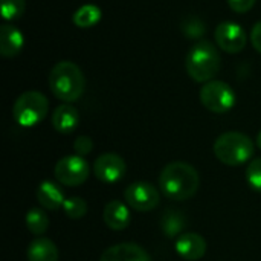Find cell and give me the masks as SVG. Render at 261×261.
Instances as JSON below:
<instances>
[{
  "label": "cell",
  "instance_id": "1",
  "mask_svg": "<svg viewBox=\"0 0 261 261\" xmlns=\"http://www.w3.org/2000/svg\"><path fill=\"white\" fill-rule=\"evenodd\" d=\"M200 185L197 170L188 162H170L164 167L159 176L161 193L174 202H184L191 199Z\"/></svg>",
  "mask_w": 261,
  "mask_h": 261
},
{
  "label": "cell",
  "instance_id": "2",
  "mask_svg": "<svg viewBox=\"0 0 261 261\" xmlns=\"http://www.w3.org/2000/svg\"><path fill=\"white\" fill-rule=\"evenodd\" d=\"M50 92L66 104L81 98L86 89V78L81 69L72 61L57 63L49 73Z\"/></svg>",
  "mask_w": 261,
  "mask_h": 261
},
{
  "label": "cell",
  "instance_id": "3",
  "mask_svg": "<svg viewBox=\"0 0 261 261\" xmlns=\"http://www.w3.org/2000/svg\"><path fill=\"white\" fill-rule=\"evenodd\" d=\"M222 58L219 49L208 40L197 41L187 54L185 69L196 83L211 81L220 70Z\"/></svg>",
  "mask_w": 261,
  "mask_h": 261
},
{
  "label": "cell",
  "instance_id": "4",
  "mask_svg": "<svg viewBox=\"0 0 261 261\" xmlns=\"http://www.w3.org/2000/svg\"><path fill=\"white\" fill-rule=\"evenodd\" d=\"M254 150L255 144L252 139L240 132H226L220 135L214 142L216 158L228 167H239L246 164L254 156Z\"/></svg>",
  "mask_w": 261,
  "mask_h": 261
},
{
  "label": "cell",
  "instance_id": "5",
  "mask_svg": "<svg viewBox=\"0 0 261 261\" xmlns=\"http://www.w3.org/2000/svg\"><path fill=\"white\" fill-rule=\"evenodd\" d=\"M49 112L47 98L37 90H28L21 93L12 107V116L21 127H34L40 124Z\"/></svg>",
  "mask_w": 261,
  "mask_h": 261
},
{
  "label": "cell",
  "instance_id": "6",
  "mask_svg": "<svg viewBox=\"0 0 261 261\" xmlns=\"http://www.w3.org/2000/svg\"><path fill=\"white\" fill-rule=\"evenodd\" d=\"M200 102L213 113H226L236 106V92L228 83L211 80L200 89Z\"/></svg>",
  "mask_w": 261,
  "mask_h": 261
},
{
  "label": "cell",
  "instance_id": "7",
  "mask_svg": "<svg viewBox=\"0 0 261 261\" xmlns=\"http://www.w3.org/2000/svg\"><path fill=\"white\" fill-rule=\"evenodd\" d=\"M55 177L61 185L66 187H78L83 185L89 179V164L83 159V156H66L60 159L55 165Z\"/></svg>",
  "mask_w": 261,
  "mask_h": 261
},
{
  "label": "cell",
  "instance_id": "8",
  "mask_svg": "<svg viewBox=\"0 0 261 261\" xmlns=\"http://www.w3.org/2000/svg\"><path fill=\"white\" fill-rule=\"evenodd\" d=\"M124 200L132 210L138 213H148L159 206L161 196L154 185L148 182H136L125 188Z\"/></svg>",
  "mask_w": 261,
  "mask_h": 261
},
{
  "label": "cell",
  "instance_id": "9",
  "mask_svg": "<svg viewBox=\"0 0 261 261\" xmlns=\"http://www.w3.org/2000/svg\"><path fill=\"white\" fill-rule=\"evenodd\" d=\"M214 37L217 46L228 54H239L246 46V32L234 21H222L217 24Z\"/></svg>",
  "mask_w": 261,
  "mask_h": 261
},
{
  "label": "cell",
  "instance_id": "10",
  "mask_svg": "<svg viewBox=\"0 0 261 261\" xmlns=\"http://www.w3.org/2000/svg\"><path fill=\"white\" fill-rule=\"evenodd\" d=\"M125 161L116 153H104L93 164L95 176L104 184H116L125 174Z\"/></svg>",
  "mask_w": 261,
  "mask_h": 261
},
{
  "label": "cell",
  "instance_id": "11",
  "mask_svg": "<svg viewBox=\"0 0 261 261\" xmlns=\"http://www.w3.org/2000/svg\"><path fill=\"white\" fill-rule=\"evenodd\" d=\"M176 252L187 261H197L206 254V242L200 234H182L176 242Z\"/></svg>",
  "mask_w": 261,
  "mask_h": 261
},
{
  "label": "cell",
  "instance_id": "12",
  "mask_svg": "<svg viewBox=\"0 0 261 261\" xmlns=\"http://www.w3.org/2000/svg\"><path fill=\"white\" fill-rule=\"evenodd\" d=\"M99 261H151L145 249L135 243H118L107 248Z\"/></svg>",
  "mask_w": 261,
  "mask_h": 261
},
{
  "label": "cell",
  "instance_id": "13",
  "mask_svg": "<svg viewBox=\"0 0 261 261\" xmlns=\"http://www.w3.org/2000/svg\"><path fill=\"white\" fill-rule=\"evenodd\" d=\"M24 44L23 34L9 23H3L0 28V54L5 58L15 57Z\"/></svg>",
  "mask_w": 261,
  "mask_h": 261
},
{
  "label": "cell",
  "instance_id": "14",
  "mask_svg": "<svg viewBox=\"0 0 261 261\" xmlns=\"http://www.w3.org/2000/svg\"><path fill=\"white\" fill-rule=\"evenodd\" d=\"M37 200L38 203L44 208V210H49V211H57L60 208H63L66 199H64V193L63 190L50 182V180H44L38 185L37 188Z\"/></svg>",
  "mask_w": 261,
  "mask_h": 261
},
{
  "label": "cell",
  "instance_id": "15",
  "mask_svg": "<svg viewBox=\"0 0 261 261\" xmlns=\"http://www.w3.org/2000/svg\"><path fill=\"white\" fill-rule=\"evenodd\" d=\"M102 217H104L106 225L113 231H122L132 222V216H130V211H128L127 205L119 202V200L109 202L106 205V208H104Z\"/></svg>",
  "mask_w": 261,
  "mask_h": 261
},
{
  "label": "cell",
  "instance_id": "16",
  "mask_svg": "<svg viewBox=\"0 0 261 261\" xmlns=\"http://www.w3.org/2000/svg\"><path fill=\"white\" fill-rule=\"evenodd\" d=\"M80 122L78 110L70 104H61L58 106L52 113V125L58 133L69 135L72 133Z\"/></svg>",
  "mask_w": 261,
  "mask_h": 261
},
{
  "label": "cell",
  "instance_id": "17",
  "mask_svg": "<svg viewBox=\"0 0 261 261\" xmlns=\"http://www.w3.org/2000/svg\"><path fill=\"white\" fill-rule=\"evenodd\" d=\"M28 261H58L60 252L55 243L46 237H37L26 249Z\"/></svg>",
  "mask_w": 261,
  "mask_h": 261
},
{
  "label": "cell",
  "instance_id": "18",
  "mask_svg": "<svg viewBox=\"0 0 261 261\" xmlns=\"http://www.w3.org/2000/svg\"><path fill=\"white\" fill-rule=\"evenodd\" d=\"M72 20H73V24L78 26V28H92L96 23H99L101 9L96 5H92V3L83 5L75 11Z\"/></svg>",
  "mask_w": 261,
  "mask_h": 261
},
{
  "label": "cell",
  "instance_id": "19",
  "mask_svg": "<svg viewBox=\"0 0 261 261\" xmlns=\"http://www.w3.org/2000/svg\"><path fill=\"white\" fill-rule=\"evenodd\" d=\"M26 228L34 234V236H43L47 228H49V217L47 214L40 210V208H32L26 213L24 217Z\"/></svg>",
  "mask_w": 261,
  "mask_h": 261
},
{
  "label": "cell",
  "instance_id": "20",
  "mask_svg": "<svg viewBox=\"0 0 261 261\" xmlns=\"http://www.w3.org/2000/svg\"><path fill=\"white\" fill-rule=\"evenodd\" d=\"M185 219L177 211H167V214L162 217V229L168 237H174L182 231L185 226Z\"/></svg>",
  "mask_w": 261,
  "mask_h": 261
},
{
  "label": "cell",
  "instance_id": "21",
  "mask_svg": "<svg viewBox=\"0 0 261 261\" xmlns=\"http://www.w3.org/2000/svg\"><path fill=\"white\" fill-rule=\"evenodd\" d=\"M63 211L69 219L78 220L87 214V203L81 197H70L64 202Z\"/></svg>",
  "mask_w": 261,
  "mask_h": 261
},
{
  "label": "cell",
  "instance_id": "22",
  "mask_svg": "<svg viewBox=\"0 0 261 261\" xmlns=\"http://www.w3.org/2000/svg\"><path fill=\"white\" fill-rule=\"evenodd\" d=\"M0 3H2V15L8 21L21 17L26 8V0H0Z\"/></svg>",
  "mask_w": 261,
  "mask_h": 261
},
{
  "label": "cell",
  "instance_id": "23",
  "mask_svg": "<svg viewBox=\"0 0 261 261\" xmlns=\"http://www.w3.org/2000/svg\"><path fill=\"white\" fill-rule=\"evenodd\" d=\"M246 180L249 187L255 191L261 193V158L251 161L246 168Z\"/></svg>",
  "mask_w": 261,
  "mask_h": 261
},
{
  "label": "cell",
  "instance_id": "24",
  "mask_svg": "<svg viewBox=\"0 0 261 261\" xmlns=\"http://www.w3.org/2000/svg\"><path fill=\"white\" fill-rule=\"evenodd\" d=\"M184 31H185V34H187L188 38H199V37L203 35L205 26H203V23H202L199 18L191 17V18L185 20V23H184Z\"/></svg>",
  "mask_w": 261,
  "mask_h": 261
},
{
  "label": "cell",
  "instance_id": "25",
  "mask_svg": "<svg viewBox=\"0 0 261 261\" xmlns=\"http://www.w3.org/2000/svg\"><path fill=\"white\" fill-rule=\"evenodd\" d=\"M73 150L78 156H86L93 150V141L89 136H78L73 142Z\"/></svg>",
  "mask_w": 261,
  "mask_h": 261
},
{
  "label": "cell",
  "instance_id": "26",
  "mask_svg": "<svg viewBox=\"0 0 261 261\" xmlns=\"http://www.w3.org/2000/svg\"><path fill=\"white\" fill-rule=\"evenodd\" d=\"M257 0H228V5L231 6L232 11L239 12V14H243V12H248L254 8Z\"/></svg>",
  "mask_w": 261,
  "mask_h": 261
},
{
  "label": "cell",
  "instance_id": "27",
  "mask_svg": "<svg viewBox=\"0 0 261 261\" xmlns=\"http://www.w3.org/2000/svg\"><path fill=\"white\" fill-rule=\"evenodd\" d=\"M251 43L255 47V50H258L261 54V20L252 28L251 32Z\"/></svg>",
  "mask_w": 261,
  "mask_h": 261
},
{
  "label": "cell",
  "instance_id": "28",
  "mask_svg": "<svg viewBox=\"0 0 261 261\" xmlns=\"http://www.w3.org/2000/svg\"><path fill=\"white\" fill-rule=\"evenodd\" d=\"M257 147L261 150V132L257 135Z\"/></svg>",
  "mask_w": 261,
  "mask_h": 261
}]
</instances>
